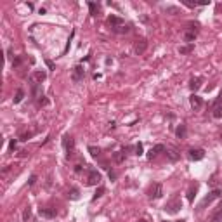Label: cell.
<instances>
[{
  "label": "cell",
  "instance_id": "ffe728a7",
  "mask_svg": "<svg viewBox=\"0 0 222 222\" xmlns=\"http://www.w3.org/2000/svg\"><path fill=\"white\" fill-rule=\"evenodd\" d=\"M68 198L73 199V201H76V199H80V189L78 188H71L68 193Z\"/></svg>",
  "mask_w": 222,
  "mask_h": 222
},
{
  "label": "cell",
  "instance_id": "f35d334b",
  "mask_svg": "<svg viewBox=\"0 0 222 222\" xmlns=\"http://www.w3.org/2000/svg\"><path fill=\"white\" fill-rule=\"evenodd\" d=\"M108 175H109V181H115V179H116V173H115L113 170H109V173H108Z\"/></svg>",
  "mask_w": 222,
  "mask_h": 222
},
{
  "label": "cell",
  "instance_id": "7c38bea8",
  "mask_svg": "<svg viewBox=\"0 0 222 222\" xmlns=\"http://www.w3.org/2000/svg\"><path fill=\"white\" fill-rule=\"evenodd\" d=\"M189 102H191V108L194 109V111L201 109V106H203V99L199 97V96H196V94H193L191 97H189Z\"/></svg>",
  "mask_w": 222,
  "mask_h": 222
},
{
  "label": "cell",
  "instance_id": "4fadbf2b",
  "mask_svg": "<svg viewBox=\"0 0 222 222\" xmlns=\"http://www.w3.org/2000/svg\"><path fill=\"white\" fill-rule=\"evenodd\" d=\"M108 23H109V26L111 28H116V26H121V24H125V21L121 18H118V16H115V14H111L108 18Z\"/></svg>",
  "mask_w": 222,
  "mask_h": 222
},
{
  "label": "cell",
  "instance_id": "8d00e7d4",
  "mask_svg": "<svg viewBox=\"0 0 222 222\" xmlns=\"http://www.w3.org/2000/svg\"><path fill=\"white\" fill-rule=\"evenodd\" d=\"M35 182H37V175H30V181H28V186L31 188V186H33Z\"/></svg>",
  "mask_w": 222,
  "mask_h": 222
},
{
  "label": "cell",
  "instance_id": "f1b7e54d",
  "mask_svg": "<svg viewBox=\"0 0 222 222\" xmlns=\"http://www.w3.org/2000/svg\"><path fill=\"white\" fill-rule=\"evenodd\" d=\"M134 154H137V156H141V154H144V146L141 142H137L136 146H134Z\"/></svg>",
  "mask_w": 222,
  "mask_h": 222
},
{
  "label": "cell",
  "instance_id": "2e32d148",
  "mask_svg": "<svg viewBox=\"0 0 222 222\" xmlns=\"http://www.w3.org/2000/svg\"><path fill=\"white\" fill-rule=\"evenodd\" d=\"M179 156H181V154H179L177 149H173V147H168V149H167V158H168L170 162H177Z\"/></svg>",
  "mask_w": 222,
  "mask_h": 222
},
{
  "label": "cell",
  "instance_id": "e0dca14e",
  "mask_svg": "<svg viewBox=\"0 0 222 222\" xmlns=\"http://www.w3.org/2000/svg\"><path fill=\"white\" fill-rule=\"evenodd\" d=\"M182 38H184V42H188V44H193V42L196 40V31H193V30H188V31H184V35H182Z\"/></svg>",
  "mask_w": 222,
  "mask_h": 222
},
{
  "label": "cell",
  "instance_id": "ba28073f",
  "mask_svg": "<svg viewBox=\"0 0 222 222\" xmlns=\"http://www.w3.org/2000/svg\"><path fill=\"white\" fill-rule=\"evenodd\" d=\"M38 214L44 219H54L57 215V210L52 207H44V208H38Z\"/></svg>",
  "mask_w": 222,
  "mask_h": 222
},
{
  "label": "cell",
  "instance_id": "cb8c5ba5",
  "mask_svg": "<svg viewBox=\"0 0 222 222\" xmlns=\"http://www.w3.org/2000/svg\"><path fill=\"white\" fill-rule=\"evenodd\" d=\"M23 99H24V90L23 89H18V92H16V96H14V104H19Z\"/></svg>",
  "mask_w": 222,
  "mask_h": 222
},
{
  "label": "cell",
  "instance_id": "e575fe53",
  "mask_svg": "<svg viewBox=\"0 0 222 222\" xmlns=\"http://www.w3.org/2000/svg\"><path fill=\"white\" fill-rule=\"evenodd\" d=\"M85 167H87L85 163H76V165H75V172H76V173H80L83 168H85Z\"/></svg>",
  "mask_w": 222,
  "mask_h": 222
},
{
  "label": "cell",
  "instance_id": "4dcf8cb0",
  "mask_svg": "<svg viewBox=\"0 0 222 222\" xmlns=\"http://www.w3.org/2000/svg\"><path fill=\"white\" fill-rule=\"evenodd\" d=\"M30 219H31V207H26V208H24V212H23V220L28 222Z\"/></svg>",
  "mask_w": 222,
  "mask_h": 222
},
{
  "label": "cell",
  "instance_id": "9a60e30c",
  "mask_svg": "<svg viewBox=\"0 0 222 222\" xmlns=\"http://www.w3.org/2000/svg\"><path fill=\"white\" fill-rule=\"evenodd\" d=\"M175 136L179 137V139H186V136H188V128H186L184 123H181L175 128Z\"/></svg>",
  "mask_w": 222,
  "mask_h": 222
},
{
  "label": "cell",
  "instance_id": "836d02e7",
  "mask_svg": "<svg viewBox=\"0 0 222 222\" xmlns=\"http://www.w3.org/2000/svg\"><path fill=\"white\" fill-rule=\"evenodd\" d=\"M165 12H168V14H179V7H172L170 5V7L165 9Z\"/></svg>",
  "mask_w": 222,
  "mask_h": 222
},
{
  "label": "cell",
  "instance_id": "8992f818",
  "mask_svg": "<svg viewBox=\"0 0 222 222\" xmlns=\"http://www.w3.org/2000/svg\"><path fill=\"white\" fill-rule=\"evenodd\" d=\"M99 182H101V173H99L96 168H90L89 170V177H87V184L89 186H97Z\"/></svg>",
  "mask_w": 222,
  "mask_h": 222
},
{
  "label": "cell",
  "instance_id": "6da1fadb",
  "mask_svg": "<svg viewBox=\"0 0 222 222\" xmlns=\"http://www.w3.org/2000/svg\"><path fill=\"white\" fill-rule=\"evenodd\" d=\"M220 196H222V189H212V191H210V193H208V194L203 198V201L199 203L198 210H203V208L207 207V205H210L212 201H215V199L220 198Z\"/></svg>",
  "mask_w": 222,
  "mask_h": 222
},
{
  "label": "cell",
  "instance_id": "44dd1931",
  "mask_svg": "<svg viewBox=\"0 0 222 222\" xmlns=\"http://www.w3.org/2000/svg\"><path fill=\"white\" fill-rule=\"evenodd\" d=\"M111 30H113L115 31V33H128V31H130V26H128V24L127 23H125V24H121V26H116V28H111Z\"/></svg>",
  "mask_w": 222,
  "mask_h": 222
},
{
  "label": "cell",
  "instance_id": "ab89813d",
  "mask_svg": "<svg viewBox=\"0 0 222 222\" xmlns=\"http://www.w3.org/2000/svg\"><path fill=\"white\" fill-rule=\"evenodd\" d=\"M220 102H222V94L219 96V99H217V106H220Z\"/></svg>",
  "mask_w": 222,
  "mask_h": 222
},
{
  "label": "cell",
  "instance_id": "603a6c76",
  "mask_svg": "<svg viewBox=\"0 0 222 222\" xmlns=\"http://www.w3.org/2000/svg\"><path fill=\"white\" fill-rule=\"evenodd\" d=\"M193 49H194V45H193V44H188V45H184V47H179V54L184 56V54L193 52Z\"/></svg>",
  "mask_w": 222,
  "mask_h": 222
},
{
  "label": "cell",
  "instance_id": "b9f144b4",
  "mask_svg": "<svg viewBox=\"0 0 222 222\" xmlns=\"http://www.w3.org/2000/svg\"><path fill=\"white\" fill-rule=\"evenodd\" d=\"M175 222H186V220H182V219H181V220H175Z\"/></svg>",
  "mask_w": 222,
  "mask_h": 222
},
{
  "label": "cell",
  "instance_id": "d4e9b609",
  "mask_svg": "<svg viewBox=\"0 0 222 222\" xmlns=\"http://www.w3.org/2000/svg\"><path fill=\"white\" fill-rule=\"evenodd\" d=\"M89 9H90V16H97V12H99V5L96 4V2H89Z\"/></svg>",
  "mask_w": 222,
  "mask_h": 222
},
{
  "label": "cell",
  "instance_id": "74e56055",
  "mask_svg": "<svg viewBox=\"0 0 222 222\" xmlns=\"http://www.w3.org/2000/svg\"><path fill=\"white\" fill-rule=\"evenodd\" d=\"M45 64H47V68L49 70H56V66H54V63L50 59H45Z\"/></svg>",
  "mask_w": 222,
  "mask_h": 222
},
{
  "label": "cell",
  "instance_id": "9c48e42d",
  "mask_svg": "<svg viewBox=\"0 0 222 222\" xmlns=\"http://www.w3.org/2000/svg\"><path fill=\"white\" fill-rule=\"evenodd\" d=\"M147 49V40L146 38H141V40H137L136 44H134V52L137 54V56H141V54H144Z\"/></svg>",
  "mask_w": 222,
  "mask_h": 222
},
{
  "label": "cell",
  "instance_id": "d590c367",
  "mask_svg": "<svg viewBox=\"0 0 222 222\" xmlns=\"http://www.w3.org/2000/svg\"><path fill=\"white\" fill-rule=\"evenodd\" d=\"M182 4L188 5V7H191V9H194L196 5H198V2H189V0H182Z\"/></svg>",
  "mask_w": 222,
  "mask_h": 222
},
{
  "label": "cell",
  "instance_id": "7402d4cb",
  "mask_svg": "<svg viewBox=\"0 0 222 222\" xmlns=\"http://www.w3.org/2000/svg\"><path fill=\"white\" fill-rule=\"evenodd\" d=\"M125 160V153L123 151H116V153H113V162L115 163H123Z\"/></svg>",
  "mask_w": 222,
  "mask_h": 222
},
{
  "label": "cell",
  "instance_id": "52a82bcc",
  "mask_svg": "<svg viewBox=\"0 0 222 222\" xmlns=\"http://www.w3.org/2000/svg\"><path fill=\"white\" fill-rule=\"evenodd\" d=\"M188 156L189 160H193V162H199V160H203L205 158V149H201V147H193V149L188 151Z\"/></svg>",
  "mask_w": 222,
  "mask_h": 222
},
{
  "label": "cell",
  "instance_id": "30bf717a",
  "mask_svg": "<svg viewBox=\"0 0 222 222\" xmlns=\"http://www.w3.org/2000/svg\"><path fill=\"white\" fill-rule=\"evenodd\" d=\"M163 151H165V146H163V144H156V146H153L149 151H147L146 158L147 160H153V158H156L160 153H163Z\"/></svg>",
  "mask_w": 222,
  "mask_h": 222
},
{
  "label": "cell",
  "instance_id": "277c9868",
  "mask_svg": "<svg viewBox=\"0 0 222 222\" xmlns=\"http://www.w3.org/2000/svg\"><path fill=\"white\" fill-rule=\"evenodd\" d=\"M83 76H85V68H83L82 64H76L75 68L71 70V80L75 83H80L83 80Z\"/></svg>",
  "mask_w": 222,
  "mask_h": 222
},
{
  "label": "cell",
  "instance_id": "1f68e13d",
  "mask_svg": "<svg viewBox=\"0 0 222 222\" xmlns=\"http://www.w3.org/2000/svg\"><path fill=\"white\" fill-rule=\"evenodd\" d=\"M33 136H35V132H24V134L19 136V141H28V139H31Z\"/></svg>",
  "mask_w": 222,
  "mask_h": 222
},
{
  "label": "cell",
  "instance_id": "3957f363",
  "mask_svg": "<svg viewBox=\"0 0 222 222\" xmlns=\"http://www.w3.org/2000/svg\"><path fill=\"white\" fill-rule=\"evenodd\" d=\"M147 196H149L151 199H158L163 196V186L160 184V182H154V184L149 186V189H147Z\"/></svg>",
  "mask_w": 222,
  "mask_h": 222
},
{
  "label": "cell",
  "instance_id": "4316f807",
  "mask_svg": "<svg viewBox=\"0 0 222 222\" xmlns=\"http://www.w3.org/2000/svg\"><path fill=\"white\" fill-rule=\"evenodd\" d=\"M89 153H90L92 158H97L99 154H101V149H99V147H96V146H89Z\"/></svg>",
  "mask_w": 222,
  "mask_h": 222
},
{
  "label": "cell",
  "instance_id": "83f0119b",
  "mask_svg": "<svg viewBox=\"0 0 222 222\" xmlns=\"http://www.w3.org/2000/svg\"><path fill=\"white\" fill-rule=\"evenodd\" d=\"M104 191H106V189H104V188H102V186H99V188H97V189H96V193H94V196H92V201H96V199H97V198H101V196H102V194H104Z\"/></svg>",
  "mask_w": 222,
  "mask_h": 222
},
{
  "label": "cell",
  "instance_id": "60d3db41",
  "mask_svg": "<svg viewBox=\"0 0 222 222\" xmlns=\"http://www.w3.org/2000/svg\"><path fill=\"white\" fill-rule=\"evenodd\" d=\"M137 222H149V220H146V219H139Z\"/></svg>",
  "mask_w": 222,
  "mask_h": 222
},
{
  "label": "cell",
  "instance_id": "f6af8a7d",
  "mask_svg": "<svg viewBox=\"0 0 222 222\" xmlns=\"http://www.w3.org/2000/svg\"><path fill=\"white\" fill-rule=\"evenodd\" d=\"M220 7H222V5H220Z\"/></svg>",
  "mask_w": 222,
  "mask_h": 222
},
{
  "label": "cell",
  "instance_id": "ac0fdd59",
  "mask_svg": "<svg viewBox=\"0 0 222 222\" xmlns=\"http://www.w3.org/2000/svg\"><path fill=\"white\" fill-rule=\"evenodd\" d=\"M196 193H198V184L194 182V184H191V188L188 189V199L191 201V203L194 201V196H196Z\"/></svg>",
  "mask_w": 222,
  "mask_h": 222
},
{
  "label": "cell",
  "instance_id": "8fae6325",
  "mask_svg": "<svg viewBox=\"0 0 222 222\" xmlns=\"http://www.w3.org/2000/svg\"><path fill=\"white\" fill-rule=\"evenodd\" d=\"M47 78V73L45 71H33L31 73V83H38V85H42V82Z\"/></svg>",
  "mask_w": 222,
  "mask_h": 222
},
{
  "label": "cell",
  "instance_id": "d6986e66",
  "mask_svg": "<svg viewBox=\"0 0 222 222\" xmlns=\"http://www.w3.org/2000/svg\"><path fill=\"white\" fill-rule=\"evenodd\" d=\"M212 222H222V203L217 207V210H215V214L212 215Z\"/></svg>",
  "mask_w": 222,
  "mask_h": 222
},
{
  "label": "cell",
  "instance_id": "484cf974",
  "mask_svg": "<svg viewBox=\"0 0 222 222\" xmlns=\"http://www.w3.org/2000/svg\"><path fill=\"white\" fill-rule=\"evenodd\" d=\"M212 115H214V118H217V120H222V106H215Z\"/></svg>",
  "mask_w": 222,
  "mask_h": 222
},
{
  "label": "cell",
  "instance_id": "5bb4252c",
  "mask_svg": "<svg viewBox=\"0 0 222 222\" xmlns=\"http://www.w3.org/2000/svg\"><path fill=\"white\" fill-rule=\"evenodd\" d=\"M201 83H203V76H196V78H191V82H189V89H191L193 92H196L201 87Z\"/></svg>",
  "mask_w": 222,
  "mask_h": 222
},
{
  "label": "cell",
  "instance_id": "5b68a950",
  "mask_svg": "<svg viewBox=\"0 0 222 222\" xmlns=\"http://www.w3.org/2000/svg\"><path fill=\"white\" fill-rule=\"evenodd\" d=\"M181 208H182V201H181V199H172V201H168V203L165 205L163 210H165L167 214H177Z\"/></svg>",
  "mask_w": 222,
  "mask_h": 222
},
{
  "label": "cell",
  "instance_id": "ee69618b",
  "mask_svg": "<svg viewBox=\"0 0 222 222\" xmlns=\"http://www.w3.org/2000/svg\"><path fill=\"white\" fill-rule=\"evenodd\" d=\"M220 139H222V136H220Z\"/></svg>",
  "mask_w": 222,
  "mask_h": 222
},
{
  "label": "cell",
  "instance_id": "7bdbcfd3",
  "mask_svg": "<svg viewBox=\"0 0 222 222\" xmlns=\"http://www.w3.org/2000/svg\"><path fill=\"white\" fill-rule=\"evenodd\" d=\"M163 222H167V220H163Z\"/></svg>",
  "mask_w": 222,
  "mask_h": 222
},
{
  "label": "cell",
  "instance_id": "f546056e",
  "mask_svg": "<svg viewBox=\"0 0 222 222\" xmlns=\"http://www.w3.org/2000/svg\"><path fill=\"white\" fill-rule=\"evenodd\" d=\"M23 59H24L23 56H16L14 59H12V68H19V66H21V63H23Z\"/></svg>",
  "mask_w": 222,
  "mask_h": 222
},
{
  "label": "cell",
  "instance_id": "d6a6232c",
  "mask_svg": "<svg viewBox=\"0 0 222 222\" xmlns=\"http://www.w3.org/2000/svg\"><path fill=\"white\" fill-rule=\"evenodd\" d=\"M16 146H18V139H11V141H9V153H12V151L16 149Z\"/></svg>",
  "mask_w": 222,
  "mask_h": 222
},
{
  "label": "cell",
  "instance_id": "7a4b0ae2",
  "mask_svg": "<svg viewBox=\"0 0 222 222\" xmlns=\"http://www.w3.org/2000/svg\"><path fill=\"white\" fill-rule=\"evenodd\" d=\"M63 147L66 149V158H71L73 151H75V139L66 134V136L63 137Z\"/></svg>",
  "mask_w": 222,
  "mask_h": 222
}]
</instances>
